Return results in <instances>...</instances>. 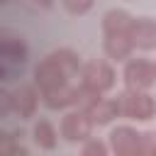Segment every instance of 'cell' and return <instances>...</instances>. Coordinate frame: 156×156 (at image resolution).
<instances>
[{"label": "cell", "instance_id": "cell-1", "mask_svg": "<svg viewBox=\"0 0 156 156\" xmlns=\"http://www.w3.org/2000/svg\"><path fill=\"white\" fill-rule=\"evenodd\" d=\"M80 73V56L73 49H54L51 54H46L37 68H34V85L39 88V93L54 90L58 85L71 83L73 76Z\"/></svg>", "mask_w": 156, "mask_h": 156}, {"label": "cell", "instance_id": "cell-2", "mask_svg": "<svg viewBox=\"0 0 156 156\" xmlns=\"http://www.w3.org/2000/svg\"><path fill=\"white\" fill-rule=\"evenodd\" d=\"M119 115L132 122H149L156 117V98L149 90H129L124 88L117 98Z\"/></svg>", "mask_w": 156, "mask_h": 156}, {"label": "cell", "instance_id": "cell-3", "mask_svg": "<svg viewBox=\"0 0 156 156\" xmlns=\"http://www.w3.org/2000/svg\"><path fill=\"white\" fill-rule=\"evenodd\" d=\"M117 83L115 68L102 61V58H90L85 66H80V85L95 90V93H107Z\"/></svg>", "mask_w": 156, "mask_h": 156}, {"label": "cell", "instance_id": "cell-4", "mask_svg": "<svg viewBox=\"0 0 156 156\" xmlns=\"http://www.w3.org/2000/svg\"><path fill=\"white\" fill-rule=\"evenodd\" d=\"M122 78H124V88H129V90H149V88L156 83L154 61H151V58H144V56L129 58V61L124 63Z\"/></svg>", "mask_w": 156, "mask_h": 156}, {"label": "cell", "instance_id": "cell-5", "mask_svg": "<svg viewBox=\"0 0 156 156\" xmlns=\"http://www.w3.org/2000/svg\"><path fill=\"white\" fill-rule=\"evenodd\" d=\"M93 127H95V124H93L90 115H88L85 110L73 107V110H68V112L61 117L58 132H61V136H63L66 141L78 144V141H85V139L93 134Z\"/></svg>", "mask_w": 156, "mask_h": 156}, {"label": "cell", "instance_id": "cell-6", "mask_svg": "<svg viewBox=\"0 0 156 156\" xmlns=\"http://www.w3.org/2000/svg\"><path fill=\"white\" fill-rule=\"evenodd\" d=\"M107 149L112 151V156H144L139 132L132 124H117L107 134Z\"/></svg>", "mask_w": 156, "mask_h": 156}, {"label": "cell", "instance_id": "cell-7", "mask_svg": "<svg viewBox=\"0 0 156 156\" xmlns=\"http://www.w3.org/2000/svg\"><path fill=\"white\" fill-rule=\"evenodd\" d=\"M39 90L37 85H20L17 90L10 93V105H12V112L20 115V119H29L34 117L37 107H39Z\"/></svg>", "mask_w": 156, "mask_h": 156}, {"label": "cell", "instance_id": "cell-8", "mask_svg": "<svg viewBox=\"0 0 156 156\" xmlns=\"http://www.w3.org/2000/svg\"><path fill=\"white\" fill-rule=\"evenodd\" d=\"M129 39L134 49L141 51H154L156 49V20L151 17H134L129 27Z\"/></svg>", "mask_w": 156, "mask_h": 156}, {"label": "cell", "instance_id": "cell-9", "mask_svg": "<svg viewBox=\"0 0 156 156\" xmlns=\"http://www.w3.org/2000/svg\"><path fill=\"white\" fill-rule=\"evenodd\" d=\"M102 49L105 56L112 61H127L134 51V44L129 39V34H105L102 39Z\"/></svg>", "mask_w": 156, "mask_h": 156}, {"label": "cell", "instance_id": "cell-10", "mask_svg": "<svg viewBox=\"0 0 156 156\" xmlns=\"http://www.w3.org/2000/svg\"><path fill=\"white\" fill-rule=\"evenodd\" d=\"M41 95V102L49 107V110H66V107H76V85L66 83V85H58L54 90H46V93H39Z\"/></svg>", "mask_w": 156, "mask_h": 156}, {"label": "cell", "instance_id": "cell-11", "mask_svg": "<svg viewBox=\"0 0 156 156\" xmlns=\"http://www.w3.org/2000/svg\"><path fill=\"white\" fill-rule=\"evenodd\" d=\"M132 15L122 7H112L102 15V34H129L132 27Z\"/></svg>", "mask_w": 156, "mask_h": 156}, {"label": "cell", "instance_id": "cell-12", "mask_svg": "<svg viewBox=\"0 0 156 156\" xmlns=\"http://www.w3.org/2000/svg\"><path fill=\"white\" fill-rule=\"evenodd\" d=\"M32 139H34V144H37L39 149L54 151L56 144H58V129L54 127V122H49V119L41 117V119H37L34 127H32Z\"/></svg>", "mask_w": 156, "mask_h": 156}, {"label": "cell", "instance_id": "cell-13", "mask_svg": "<svg viewBox=\"0 0 156 156\" xmlns=\"http://www.w3.org/2000/svg\"><path fill=\"white\" fill-rule=\"evenodd\" d=\"M93 124H110L112 119L119 117V107H117V100L115 98H100L90 110H88Z\"/></svg>", "mask_w": 156, "mask_h": 156}, {"label": "cell", "instance_id": "cell-14", "mask_svg": "<svg viewBox=\"0 0 156 156\" xmlns=\"http://www.w3.org/2000/svg\"><path fill=\"white\" fill-rule=\"evenodd\" d=\"M80 156H110V149L105 141L95 139V136H88L83 141V149H80Z\"/></svg>", "mask_w": 156, "mask_h": 156}, {"label": "cell", "instance_id": "cell-15", "mask_svg": "<svg viewBox=\"0 0 156 156\" xmlns=\"http://www.w3.org/2000/svg\"><path fill=\"white\" fill-rule=\"evenodd\" d=\"M93 5H95V0H61V7H63L68 15H73V17L88 15V12L93 10Z\"/></svg>", "mask_w": 156, "mask_h": 156}, {"label": "cell", "instance_id": "cell-16", "mask_svg": "<svg viewBox=\"0 0 156 156\" xmlns=\"http://www.w3.org/2000/svg\"><path fill=\"white\" fill-rule=\"evenodd\" d=\"M139 144H141L144 156H156V129L139 132Z\"/></svg>", "mask_w": 156, "mask_h": 156}, {"label": "cell", "instance_id": "cell-17", "mask_svg": "<svg viewBox=\"0 0 156 156\" xmlns=\"http://www.w3.org/2000/svg\"><path fill=\"white\" fill-rule=\"evenodd\" d=\"M15 146H17L15 134H12V132H2V129H0V156H7Z\"/></svg>", "mask_w": 156, "mask_h": 156}, {"label": "cell", "instance_id": "cell-18", "mask_svg": "<svg viewBox=\"0 0 156 156\" xmlns=\"http://www.w3.org/2000/svg\"><path fill=\"white\" fill-rule=\"evenodd\" d=\"M12 112V105H10V93L0 90V115H7Z\"/></svg>", "mask_w": 156, "mask_h": 156}, {"label": "cell", "instance_id": "cell-19", "mask_svg": "<svg viewBox=\"0 0 156 156\" xmlns=\"http://www.w3.org/2000/svg\"><path fill=\"white\" fill-rule=\"evenodd\" d=\"M29 2H32L34 7H39V10H51L56 0H29Z\"/></svg>", "mask_w": 156, "mask_h": 156}, {"label": "cell", "instance_id": "cell-20", "mask_svg": "<svg viewBox=\"0 0 156 156\" xmlns=\"http://www.w3.org/2000/svg\"><path fill=\"white\" fill-rule=\"evenodd\" d=\"M7 156H29V151H27V149H24L22 144H17V146H15V149H12V151H10Z\"/></svg>", "mask_w": 156, "mask_h": 156}, {"label": "cell", "instance_id": "cell-21", "mask_svg": "<svg viewBox=\"0 0 156 156\" xmlns=\"http://www.w3.org/2000/svg\"><path fill=\"white\" fill-rule=\"evenodd\" d=\"M10 2H12V0H0V7H2V5H10Z\"/></svg>", "mask_w": 156, "mask_h": 156}, {"label": "cell", "instance_id": "cell-22", "mask_svg": "<svg viewBox=\"0 0 156 156\" xmlns=\"http://www.w3.org/2000/svg\"><path fill=\"white\" fill-rule=\"evenodd\" d=\"M154 68H156V61H154Z\"/></svg>", "mask_w": 156, "mask_h": 156}]
</instances>
